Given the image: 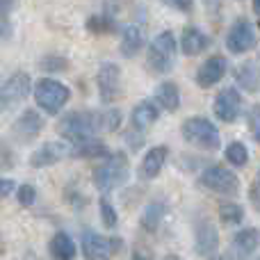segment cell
<instances>
[{"label": "cell", "instance_id": "1", "mask_svg": "<svg viewBox=\"0 0 260 260\" xmlns=\"http://www.w3.org/2000/svg\"><path fill=\"white\" fill-rule=\"evenodd\" d=\"M99 130H103V112H69L57 123V133L69 142H82Z\"/></svg>", "mask_w": 260, "mask_h": 260}, {"label": "cell", "instance_id": "2", "mask_svg": "<svg viewBox=\"0 0 260 260\" xmlns=\"http://www.w3.org/2000/svg\"><path fill=\"white\" fill-rule=\"evenodd\" d=\"M94 185L101 192H110V189L119 187L128 180V160L123 153H108L105 162L94 169Z\"/></svg>", "mask_w": 260, "mask_h": 260}, {"label": "cell", "instance_id": "3", "mask_svg": "<svg viewBox=\"0 0 260 260\" xmlns=\"http://www.w3.org/2000/svg\"><path fill=\"white\" fill-rule=\"evenodd\" d=\"M180 133H183L185 142L194 144V146L203 148V151H217V148L221 146L219 130H217L215 123L203 117L187 119V121L183 123V128H180Z\"/></svg>", "mask_w": 260, "mask_h": 260}, {"label": "cell", "instance_id": "4", "mask_svg": "<svg viewBox=\"0 0 260 260\" xmlns=\"http://www.w3.org/2000/svg\"><path fill=\"white\" fill-rule=\"evenodd\" d=\"M176 59V37L171 32H162L148 46V69L153 73H169Z\"/></svg>", "mask_w": 260, "mask_h": 260}, {"label": "cell", "instance_id": "5", "mask_svg": "<svg viewBox=\"0 0 260 260\" xmlns=\"http://www.w3.org/2000/svg\"><path fill=\"white\" fill-rule=\"evenodd\" d=\"M69 96H71L69 87L62 85V82H57V80H50V78L39 80L37 82V87H35L37 105H39L44 112H48V114H57L59 110L67 105Z\"/></svg>", "mask_w": 260, "mask_h": 260}, {"label": "cell", "instance_id": "6", "mask_svg": "<svg viewBox=\"0 0 260 260\" xmlns=\"http://www.w3.org/2000/svg\"><path fill=\"white\" fill-rule=\"evenodd\" d=\"M201 185L212 189V192H219V194H238L240 192V178L233 171H229L226 167H219V165H212L203 171Z\"/></svg>", "mask_w": 260, "mask_h": 260}, {"label": "cell", "instance_id": "7", "mask_svg": "<svg viewBox=\"0 0 260 260\" xmlns=\"http://www.w3.org/2000/svg\"><path fill=\"white\" fill-rule=\"evenodd\" d=\"M123 247V242L119 238H103V235L94 233V231H85L82 233V251H85L87 258H94V260H101V258H108L112 253H117L119 249Z\"/></svg>", "mask_w": 260, "mask_h": 260}, {"label": "cell", "instance_id": "8", "mask_svg": "<svg viewBox=\"0 0 260 260\" xmlns=\"http://www.w3.org/2000/svg\"><path fill=\"white\" fill-rule=\"evenodd\" d=\"M30 76L23 71L14 73L3 87H0V110H9L16 103H21L27 94H30Z\"/></svg>", "mask_w": 260, "mask_h": 260}, {"label": "cell", "instance_id": "9", "mask_svg": "<svg viewBox=\"0 0 260 260\" xmlns=\"http://www.w3.org/2000/svg\"><path fill=\"white\" fill-rule=\"evenodd\" d=\"M256 44H258L256 30H253V25L249 21H244V18H240V21L231 27L229 35H226V46H229V50L235 55L247 53V50H251Z\"/></svg>", "mask_w": 260, "mask_h": 260}, {"label": "cell", "instance_id": "10", "mask_svg": "<svg viewBox=\"0 0 260 260\" xmlns=\"http://www.w3.org/2000/svg\"><path fill=\"white\" fill-rule=\"evenodd\" d=\"M99 94L103 103H114L121 94V71L117 64L108 62L99 69Z\"/></svg>", "mask_w": 260, "mask_h": 260}, {"label": "cell", "instance_id": "11", "mask_svg": "<svg viewBox=\"0 0 260 260\" xmlns=\"http://www.w3.org/2000/svg\"><path fill=\"white\" fill-rule=\"evenodd\" d=\"M212 110H215V117H219L221 121L233 123L235 119L240 117V110H242V99H240L238 89H233V87L221 89L219 94H217Z\"/></svg>", "mask_w": 260, "mask_h": 260}, {"label": "cell", "instance_id": "12", "mask_svg": "<svg viewBox=\"0 0 260 260\" xmlns=\"http://www.w3.org/2000/svg\"><path fill=\"white\" fill-rule=\"evenodd\" d=\"M69 151H71V148H69L64 142H46L44 146H39L30 155V165L35 167V169L57 165L59 160H64V157L69 155Z\"/></svg>", "mask_w": 260, "mask_h": 260}, {"label": "cell", "instance_id": "13", "mask_svg": "<svg viewBox=\"0 0 260 260\" xmlns=\"http://www.w3.org/2000/svg\"><path fill=\"white\" fill-rule=\"evenodd\" d=\"M226 67H229V62H226V57H221V55H212L210 59H206V62L201 64V69L197 71L199 87L210 89L212 85H217V82L226 76Z\"/></svg>", "mask_w": 260, "mask_h": 260}, {"label": "cell", "instance_id": "14", "mask_svg": "<svg viewBox=\"0 0 260 260\" xmlns=\"http://www.w3.org/2000/svg\"><path fill=\"white\" fill-rule=\"evenodd\" d=\"M41 128H44V119L39 117V112H35V110H25V112L14 121L12 133L16 135L18 142H30V139H35L37 135L41 133Z\"/></svg>", "mask_w": 260, "mask_h": 260}, {"label": "cell", "instance_id": "15", "mask_svg": "<svg viewBox=\"0 0 260 260\" xmlns=\"http://www.w3.org/2000/svg\"><path fill=\"white\" fill-rule=\"evenodd\" d=\"M208 46H210V39H208V35H203L199 27L189 25V27L183 30V37H180V50H183L187 57L201 55Z\"/></svg>", "mask_w": 260, "mask_h": 260}, {"label": "cell", "instance_id": "16", "mask_svg": "<svg viewBox=\"0 0 260 260\" xmlns=\"http://www.w3.org/2000/svg\"><path fill=\"white\" fill-rule=\"evenodd\" d=\"M219 247V231L210 224V221H203L197 229V251L201 256H212Z\"/></svg>", "mask_w": 260, "mask_h": 260}, {"label": "cell", "instance_id": "17", "mask_svg": "<svg viewBox=\"0 0 260 260\" xmlns=\"http://www.w3.org/2000/svg\"><path fill=\"white\" fill-rule=\"evenodd\" d=\"M157 108L151 103V101H142V103H137L133 108V114H130V121H133V128L135 130H146L148 126H153V123L157 121Z\"/></svg>", "mask_w": 260, "mask_h": 260}, {"label": "cell", "instance_id": "18", "mask_svg": "<svg viewBox=\"0 0 260 260\" xmlns=\"http://www.w3.org/2000/svg\"><path fill=\"white\" fill-rule=\"evenodd\" d=\"M167 153H169L167 146H153L151 151L144 155V162H142V176L144 178L151 180L160 174L162 167H165V162H167Z\"/></svg>", "mask_w": 260, "mask_h": 260}, {"label": "cell", "instance_id": "19", "mask_svg": "<svg viewBox=\"0 0 260 260\" xmlns=\"http://www.w3.org/2000/svg\"><path fill=\"white\" fill-rule=\"evenodd\" d=\"M144 46V32L137 25H123L121 27V55L123 57H135Z\"/></svg>", "mask_w": 260, "mask_h": 260}, {"label": "cell", "instance_id": "20", "mask_svg": "<svg viewBox=\"0 0 260 260\" xmlns=\"http://www.w3.org/2000/svg\"><path fill=\"white\" fill-rule=\"evenodd\" d=\"M69 153H71L73 157H105L110 153V148L105 146L103 142H99V139L87 137V139H82V142H76V146Z\"/></svg>", "mask_w": 260, "mask_h": 260}, {"label": "cell", "instance_id": "21", "mask_svg": "<svg viewBox=\"0 0 260 260\" xmlns=\"http://www.w3.org/2000/svg\"><path fill=\"white\" fill-rule=\"evenodd\" d=\"M155 99L167 112H176V110L180 108V91H178V87L169 80L162 82V85L155 89Z\"/></svg>", "mask_w": 260, "mask_h": 260}, {"label": "cell", "instance_id": "22", "mask_svg": "<svg viewBox=\"0 0 260 260\" xmlns=\"http://www.w3.org/2000/svg\"><path fill=\"white\" fill-rule=\"evenodd\" d=\"M165 203H148L146 208L142 210V217H139V221H142V229L148 231V233H153V231L160 229L162 219H165Z\"/></svg>", "mask_w": 260, "mask_h": 260}, {"label": "cell", "instance_id": "23", "mask_svg": "<svg viewBox=\"0 0 260 260\" xmlns=\"http://www.w3.org/2000/svg\"><path fill=\"white\" fill-rule=\"evenodd\" d=\"M50 256L57 260H71L76 258V244L67 233H55L50 240Z\"/></svg>", "mask_w": 260, "mask_h": 260}, {"label": "cell", "instance_id": "24", "mask_svg": "<svg viewBox=\"0 0 260 260\" xmlns=\"http://www.w3.org/2000/svg\"><path fill=\"white\" fill-rule=\"evenodd\" d=\"M233 247L238 249L240 253H244V256L253 253L260 247V231L258 229H242L240 233H235Z\"/></svg>", "mask_w": 260, "mask_h": 260}, {"label": "cell", "instance_id": "25", "mask_svg": "<svg viewBox=\"0 0 260 260\" xmlns=\"http://www.w3.org/2000/svg\"><path fill=\"white\" fill-rule=\"evenodd\" d=\"M258 80H260V73H258L256 64H244V67L238 69V82H240V87H244L247 91H256Z\"/></svg>", "mask_w": 260, "mask_h": 260}, {"label": "cell", "instance_id": "26", "mask_svg": "<svg viewBox=\"0 0 260 260\" xmlns=\"http://www.w3.org/2000/svg\"><path fill=\"white\" fill-rule=\"evenodd\" d=\"M219 219H221V224H226V226L240 224V221L244 219L242 206H238V203H224V206L219 208Z\"/></svg>", "mask_w": 260, "mask_h": 260}, {"label": "cell", "instance_id": "27", "mask_svg": "<svg viewBox=\"0 0 260 260\" xmlns=\"http://www.w3.org/2000/svg\"><path fill=\"white\" fill-rule=\"evenodd\" d=\"M226 160H229L233 167H244V165H247V160H249L247 146H244L242 142L229 144V148H226Z\"/></svg>", "mask_w": 260, "mask_h": 260}, {"label": "cell", "instance_id": "28", "mask_svg": "<svg viewBox=\"0 0 260 260\" xmlns=\"http://www.w3.org/2000/svg\"><path fill=\"white\" fill-rule=\"evenodd\" d=\"M101 219H103V226H108V229L117 226V210L112 208V203L108 199H101Z\"/></svg>", "mask_w": 260, "mask_h": 260}, {"label": "cell", "instance_id": "29", "mask_svg": "<svg viewBox=\"0 0 260 260\" xmlns=\"http://www.w3.org/2000/svg\"><path fill=\"white\" fill-rule=\"evenodd\" d=\"M119 126H121V112H119V110H108V112H103V130L114 133Z\"/></svg>", "mask_w": 260, "mask_h": 260}, {"label": "cell", "instance_id": "30", "mask_svg": "<svg viewBox=\"0 0 260 260\" xmlns=\"http://www.w3.org/2000/svg\"><path fill=\"white\" fill-rule=\"evenodd\" d=\"M16 197H18V203H21V206L30 208L37 199V189L32 187V185H21V187L16 189Z\"/></svg>", "mask_w": 260, "mask_h": 260}, {"label": "cell", "instance_id": "31", "mask_svg": "<svg viewBox=\"0 0 260 260\" xmlns=\"http://www.w3.org/2000/svg\"><path fill=\"white\" fill-rule=\"evenodd\" d=\"M249 130H251L253 139L260 144V105H253L249 112Z\"/></svg>", "mask_w": 260, "mask_h": 260}, {"label": "cell", "instance_id": "32", "mask_svg": "<svg viewBox=\"0 0 260 260\" xmlns=\"http://www.w3.org/2000/svg\"><path fill=\"white\" fill-rule=\"evenodd\" d=\"M39 67L46 69V71H64V69L69 67V62L62 57H46L39 62Z\"/></svg>", "mask_w": 260, "mask_h": 260}, {"label": "cell", "instance_id": "33", "mask_svg": "<svg viewBox=\"0 0 260 260\" xmlns=\"http://www.w3.org/2000/svg\"><path fill=\"white\" fill-rule=\"evenodd\" d=\"M87 27H89V30H94V32H112L114 30V23L110 21V18H91Z\"/></svg>", "mask_w": 260, "mask_h": 260}, {"label": "cell", "instance_id": "34", "mask_svg": "<svg viewBox=\"0 0 260 260\" xmlns=\"http://www.w3.org/2000/svg\"><path fill=\"white\" fill-rule=\"evenodd\" d=\"M14 189H16V183H14L12 178H0V199L9 197Z\"/></svg>", "mask_w": 260, "mask_h": 260}, {"label": "cell", "instance_id": "35", "mask_svg": "<svg viewBox=\"0 0 260 260\" xmlns=\"http://www.w3.org/2000/svg\"><path fill=\"white\" fill-rule=\"evenodd\" d=\"M169 3L176 9H180V12H192V7H194V0H169Z\"/></svg>", "mask_w": 260, "mask_h": 260}, {"label": "cell", "instance_id": "36", "mask_svg": "<svg viewBox=\"0 0 260 260\" xmlns=\"http://www.w3.org/2000/svg\"><path fill=\"white\" fill-rule=\"evenodd\" d=\"M249 197H251V203H253V208L260 212V183H256L251 187V192H249Z\"/></svg>", "mask_w": 260, "mask_h": 260}, {"label": "cell", "instance_id": "37", "mask_svg": "<svg viewBox=\"0 0 260 260\" xmlns=\"http://www.w3.org/2000/svg\"><path fill=\"white\" fill-rule=\"evenodd\" d=\"M253 9H256V12L260 14V0H253Z\"/></svg>", "mask_w": 260, "mask_h": 260}]
</instances>
